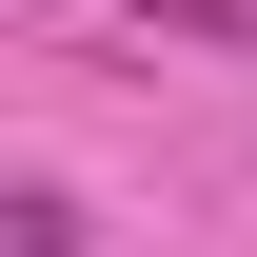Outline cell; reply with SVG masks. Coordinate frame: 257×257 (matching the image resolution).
<instances>
[{
	"mask_svg": "<svg viewBox=\"0 0 257 257\" xmlns=\"http://www.w3.org/2000/svg\"><path fill=\"white\" fill-rule=\"evenodd\" d=\"M0 237H20V257H99V237H79V198H60V178H20V198H0Z\"/></svg>",
	"mask_w": 257,
	"mask_h": 257,
	"instance_id": "obj_1",
	"label": "cell"
},
{
	"mask_svg": "<svg viewBox=\"0 0 257 257\" xmlns=\"http://www.w3.org/2000/svg\"><path fill=\"white\" fill-rule=\"evenodd\" d=\"M119 20H178V40H257V0H119Z\"/></svg>",
	"mask_w": 257,
	"mask_h": 257,
	"instance_id": "obj_2",
	"label": "cell"
}]
</instances>
